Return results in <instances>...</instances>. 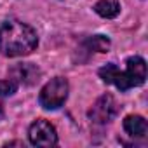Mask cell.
Masks as SVG:
<instances>
[{
    "mask_svg": "<svg viewBox=\"0 0 148 148\" xmlns=\"http://www.w3.org/2000/svg\"><path fill=\"white\" fill-rule=\"evenodd\" d=\"M38 45L37 32L18 19H7L0 26V54L5 58H21L32 54Z\"/></svg>",
    "mask_w": 148,
    "mask_h": 148,
    "instance_id": "cell-1",
    "label": "cell"
},
{
    "mask_svg": "<svg viewBox=\"0 0 148 148\" xmlns=\"http://www.w3.org/2000/svg\"><path fill=\"white\" fill-rule=\"evenodd\" d=\"M98 75L105 84L115 86L125 92L132 87H139L146 80V63L141 56H131L125 61V70H120L115 63H108L98 70Z\"/></svg>",
    "mask_w": 148,
    "mask_h": 148,
    "instance_id": "cell-2",
    "label": "cell"
},
{
    "mask_svg": "<svg viewBox=\"0 0 148 148\" xmlns=\"http://www.w3.org/2000/svg\"><path fill=\"white\" fill-rule=\"evenodd\" d=\"M70 92V84L64 77H54L51 79L38 92V103L44 110H58L61 108Z\"/></svg>",
    "mask_w": 148,
    "mask_h": 148,
    "instance_id": "cell-3",
    "label": "cell"
},
{
    "mask_svg": "<svg viewBox=\"0 0 148 148\" xmlns=\"http://www.w3.org/2000/svg\"><path fill=\"white\" fill-rule=\"evenodd\" d=\"M117 113H119V103H117V99L112 94L106 92V94L99 96L94 101V105L91 106V110H89L87 115H89L91 122L105 125V124L112 122L117 117Z\"/></svg>",
    "mask_w": 148,
    "mask_h": 148,
    "instance_id": "cell-4",
    "label": "cell"
},
{
    "mask_svg": "<svg viewBox=\"0 0 148 148\" xmlns=\"http://www.w3.org/2000/svg\"><path fill=\"white\" fill-rule=\"evenodd\" d=\"M28 139L33 146H56L58 145V132L49 120L37 119L28 127Z\"/></svg>",
    "mask_w": 148,
    "mask_h": 148,
    "instance_id": "cell-5",
    "label": "cell"
},
{
    "mask_svg": "<svg viewBox=\"0 0 148 148\" xmlns=\"http://www.w3.org/2000/svg\"><path fill=\"white\" fill-rule=\"evenodd\" d=\"M9 75L12 77V80H16L18 84H25V86H32L38 80L40 77V70L32 64V63H19L16 66H12L9 70Z\"/></svg>",
    "mask_w": 148,
    "mask_h": 148,
    "instance_id": "cell-6",
    "label": "cell"
},
{
    "mask_svg": "<svg viewBox=\"0 0 148 148\" xmlns=\"http://www.w3.org/2000/svg\"><path fill=\"white\" fill-rule=\"evenodd\" d=\"M122 125H124V131L131 138H145L148 132V124L141 115H127Z\"/></svg>",
    "mask_w": 148,
    "mask_h": 148,
    "instance_id": "cell-7",
    "label": "cell"
},
{
    "mask_svg": "<svg viewBox=\"0 0 148 148\" xmlns=\"http://www.w3.org/2000/svg\"><path fill=\"white\" fill-rule=\"evenodd\" d=\"M94 12L105 19H113L120 14V2L119 0H98L94 4Z\"/></svg>",
    "mask_w": 148,
    "mask_h": 148,
    "instance_id": "cell-8",
    "label": "cell"
},
{
    "mask_svg": "<svg viewBox=\"0 0 148 148\" xmlns=\"http://www.w3.org/2000/svg\"><path fill=\"white\" fill-rule=\"evenodd\" d=\"M82 45L89 52H108L112 42L106 35H92V37H87Z\"/></svg>",
    "mask_w": 148,
    "mask_h": 148,
    "instance_id": "cell-9",
    "label": "cell"
},
{
    "mask_svg": "<svg viewBox=\"0 0 148 148\" xmlns=\"http://www.w3.org/2000/svg\"><path fill=\"white\" fill-rule=\"evenodd\" d=\"M19 84L12 79H5V80H0V98H7V96H12L16 91H18Z\"/></svg>",
    "mask_w": 148,
    "mask_h": 148,
    "instance_id": "cell-10",
    "label": "cell"
},
{
    "mask_svg": "<svg viewBox=\"0 0 148 148\" xmlns=\"http://www.w3.org/2000/svg\"><path fill=\"white\" fill-rule=\"evenodd\" d=\"M4 117H5V112H4V106H2V103H0V120H4Z\"/></svg>",
    "mask_w": 148,
    "mask_h": 148,
    "instance_id": "cell-11",
    "label": "cell"
}]
</instances>
